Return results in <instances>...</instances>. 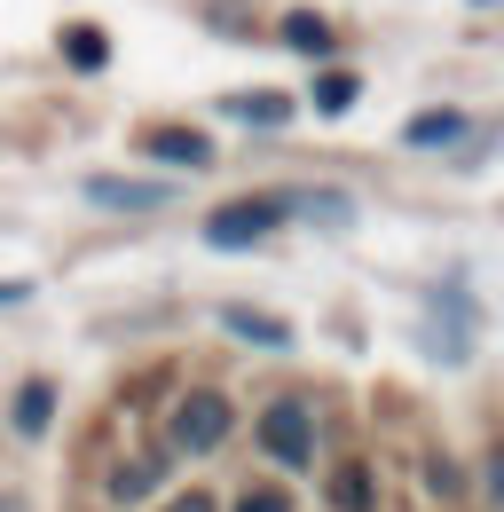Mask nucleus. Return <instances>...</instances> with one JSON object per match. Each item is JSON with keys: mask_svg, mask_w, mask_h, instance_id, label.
<instances>
[{"mask_svg": "<svg viewBox=\"0 0 504 512\" xmlns=\"http://www.w3.org/2000/svg\"><path fill=\"white\" fill-rule=\"evenodd\" d=\"M276 221H284V205H276V197H245V205H221V213L205 221V237H213L221 253H237V245H260Z\"/></svg>", "mask_w": 504, "mask_h": 512, "instance_id": "obj_1", "label": "nucleus"}, {"mask_svg": "<svg viewBox=\"0 0 504 512\" xmlns=\"http://www.w3.org/2000/svg\"><path fill=\"white\" fill-rule=\"evenodd\" d=\"M260 449H268L276 465H308V457H315V426H308V410H300V402H276V410L260 418Z\"/></svg>", "mask_w": 504, "mask_h": 512, "instance_id": "obj_2", "label": "nucleus"}, {"mask_svg": "<svg viewBox=\"0 0 504 512\" xmlns=\"http://www.w3.org/2000/svg\"><path fill=\"white\" fill-rule=\"evenodd\" d=\"M174 442L182 449H221L229 442V402H221V394H189L182 410H174Z\"/></svg>", "mask_w": 504, "mask_h": 512, "instance_id": "obj_3", "label": "nucleus"}, {"mask_svg": "<svg viewBox=\"0 0 504 512\" xmlns=\"http://www.w3.org/2000/svg\"><path fill=\"white\" fill-rule=\"evenodd\" d=\"M87 197H95V205H111V213H158V205H166V182H126V174H95V182H87Z\"/></svg>", "mask_w": 504, "mask_h": 512, "instance_id": "obj_4", "label": "nucleus"}, {"mask_svg": "<svg viewBox=\"0 0 504 512\" xmlns=\"http://www.w3.org/2000/svg\"><path fill=\"white\" fill-rule=\"evenodd\" d=\"M150 158H166V166H213V142L205 134H182V127H150Z\"/></svg>", "mask_w": 504, "mask_h": 512, "instance_id": "obj_5", "label": "nucleus"}, {"mask_svg": "<svg viewBox=\"0 0 504 512\" xmlns=\"http://www.w3.org/2000/svg\"><path fill=\"white\" fill-rule=\"evenodd\" d=\"M457 134H465V119H457V111H418V119L402 127V142H410V150H449Z\"/></svg>", "mask_w": 504, "mask_h": 512, "instance_id": "obj_6", "label": "nucleus"}, {"mask_svg": "<svg viewBox=\"0 0 504 512\" xmlns=\"http://www.w3.org/2000/svg\"><path fill=\"white\" fill-rule=\"evenodd\" d=\"M48 418H56V386L32 379L24 394H16V434H48Z\"/></svg>", "mask_w": 504, "mask_h": 512, "instance_id": "obj_7", "label": "nucleus"}, {"mask_svg": "<svg viewBox=\"0 0 504 512\" xmlns=\"http://www.w3.org/2000/svg\"><path fill=\"white\" fill-rule=\"evenodd\" d=\"M158 473H166L158 457H134V465H119V473H111V497H119V505H134V497H150V489H158Z\"/></svg>", "mask_w": 504, "mask_h": 512, "instance_id": "obj_8", "label": "nucleus"}, {"mask_svg": "<svg viewBox=\"0 0 504 512\" xmlns=\"http://www.w3.org/2000/svg\"><path fill=\"white\" fill-rule=\"evenodd\" d=\"M63 56H71L79 71H103V56H111V40H103L95 24H71V32H63Z\"/></svg>", "mask_w": 504, "mask_h": 512, "instance_id": "obj_9", "label": "nucleus"}, {"mask_svg": "<svg viewBox=\"0 0 504 512\" xmlns=\"http://www.w3.org/2000/svg\"><path fill=\"white\" fill-rule=\"evenodd\" d=\"M229 119H252V127H284L292 103L284 95H229Z\"/></svg>", "mask_w": 504, "mask_h": 512, "instance_id": "obj_10", "label": "nucleus"}, {"mask_svg": "<svg viewBox=\"0 0 504 512\" xmlns=\"http://www.w3.org/2000/svg\"><path fill=\"white\" fill-rule=\"evenodd\" d=\"M284 40H292L300 56H331V24L308 16V8H300V16H284Z\"/></svg>", "mask_w": 504, "mask_h": 512, "instance_id": "obj_11", "label": "nucleus"}, {"mask_svg": "<svg viewBox=\"0 0 504 512\" xmlns=\"http://www.w3.org/2000/svg\"><path fill=\"white\" fill-rule=\"evenodd\" d=\"M229 331H237V339H260V347H284V339H292V331H284V323L252 316V308H229Z\"/></svg>", "mask_w": 504, "mask_h": 512, "instance_id": "obj_12", "label": "nucleus"}, {"mask_svg": "<svg viewBox=\"0 0 504 512\" xmlns=\"http://www.w3.org/2000/svg\"><path fill=\"white\" fill-rule=\"evenodd\" d=\"M331 505H339V512H371V481H363V465H347V473L331 481Z\"/></svg>", "mask_w": 504, "mask_h": 512, "instance_id": "obj_13", "label": "nucleus"}, {"mask_svg": "<svg viewBox=\"0 0 504 512\" xmlns=\"http://www.w3.org/2000/svg\"><path fill=\"white\" fill-rule=\"evenodd\" d=\"M355 103V71H323L315 79V111H347Z\"/></svg>", "mask_w": 504, "mask_h": 512, "instance_id": "obj_14", "label": "nucleus"}, {"mask_svg": "<svg viewBox=\"0 0 504 512\" xmlns=\"http://www.w3.org/2000/svg\"><path fill=\"white\" fill-rule=\"evenodd\" d=\"M237 512H292V497H284V489H245Z\"/></svg>", "mask_w": 504, "mask_h": 512, "instance_id": "obj_15", "label": "nucleus"}, {"mask_svg": "<svg viewBox=\"0 0 504 512\" xmlns=\"http://www.w3.org/2000/svg\"><path fill=\"white\" fill-rule=\"evenodd\" d=\"M166 512H213V497H197V489H189V497H174Z\"/></svg>", "mask_w": 504, "mask_h": 512, "instance_id": "obj_16", "label": "nucleus"}]
</instances>
